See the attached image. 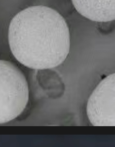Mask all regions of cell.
<instances>
[{
	"mask_svg": "<svg viewBox=\"0 0 115 147\" xmlns=\"http://www.w3.org/2000/svg\"><path fill=\"white\" fill-rule=\"evenodd\" d=\"M8 41L17 61L38 70L62 64L70 49L66 21L47 6H31L16 14L9 24Z\"/></svg>",
	"mask_w": 115,
	"mask_h": 147,
	"instance_id": "6da1fadb",
	"label": "cell"
},
{
	"mask_svg": "<svg viewBox=\"0 0 115 147\" xmlns=\"http://www.w3.org/2000/svg\"><path fill=\"white\" fill-rule=\"evenodd\" d=\"M29 99L27 80L19 68L6 60H0V124L17 118Z\"/></svg>",
	"mask_w": 115,
	"mask_h": 147,
	"instance_id": "7a4b0ae2",
	"label": "cell"
},
{
	"mask_svg": "<svg viewBox=\"0 0 115 147\" xmlns=\"http://www.w3.org/2000/svg\"><path fill=\"white\" fill-rule=\"evenodd\" d=\"M86 113L94 126H115V73L99 82L89 96Z\"/></svg>",
	"mask_w": 115,
	"mask_h": 147,
	"instance_id": "3957f363",
	"label": "cell"
},
{
	"mask_svg": "<svg viewBox=\"0 0 115 147\" xmlns=\"http://www.w3.org/2000/svg\"><path fill=\"white\" fill-rule=\"evenodd\" d=\"M72 3L78 13L92 21L115 20V0H72Z\"/></svg>",
	"mask_w": 115,
	"mask_h": 147,
	"instance_id": "277c9868",
	"label": "cell"
}]
</instances>
